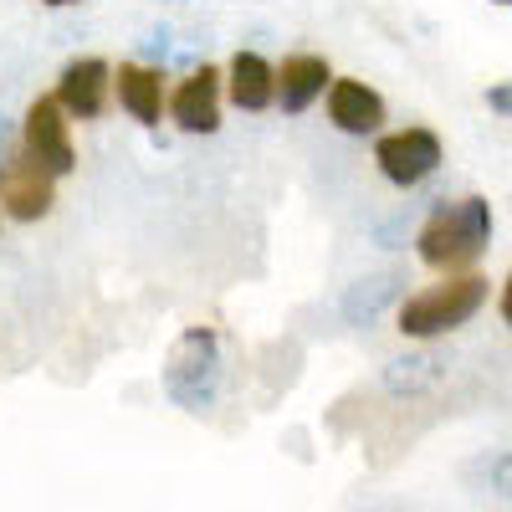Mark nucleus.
Returning <instances> with one entry per match:
<instances>
[{
	"instance_id": "1",
	"label": "nucleus",
	"mask_w": 512,
	"mask_h": 512,
	"mask_svg": "<svg viewBox=\"0 0 512 512\" xmlns=\"http://www.w3.org/2000/svg\"><path fill=\"white\" fill-rule=\"evenodd\" d=\"M487 241H492V200L487 195H461V200H441L431 216H425L415 251H420L425 267L456 277L487 251Z\"/></svg>"
},
{
	"instance_id": "2",
	"label": "nucleus",
	"mask_w": 512,
	"mask_h": 512,
	"mask_svg": "<svg viewBox=\"0 0 512 512\" xmlns=\"http://www.w3.org/2000/svg\"><path fill=\"white\" fill-rule=\"evenodd\" d=\"M487 297H492V282L477 277V272H456V277H441L431 287H420L410 292L400 313H395V328L405 338H415V344H425V338H441L461 323H472L482 308H487Z\"/></svg>"
},
{
	"instance_id": "3",
	"label": "nucleus",
	"mask_w": 512,
	"mask_h": 512,
	"mask_svg": "<svg viewBox=\"0 0 512 512\" xmlns=\"http://www.w3.org/2000/svg\"><path fill=\"white\" fill-rule=\"evenodd\" d=\"M221 390V338L210 323H195L175 338L164 359V395L190 415H205Z\"/></svg>"
},
{
	"instance_id": "4",
	"label": "nucleus",
	"mask_w": 512,
	"mask_h": 512,
	"mask_svg": "<svg viewBox=\"0 0 512 512\" xmlns=\"http://www.w3.org/2000/svg\"><path fill=\"white\" fill-rule=\"evenodd\" d=\"M446 159V144L436 128H425V123H410V128H395V134H379L374 139V164H379V175L400 185V190H415L425 185L441 169Z\"/></svg>"
},
{
	"instance_id": "5",
	"label": "nucleus",
	"mask_w": 512,
	"mask_h": 512,
	"mask_svg": "<svg viewBox=\"0 0 512 512\" xmlns=\"http://www.w3.org/2000/svg\"><path fill=\"white\" fill-rule=\"evenodd\" d=\"M21 149L41 164V169H52V175H72L77 169V144H72V118L57 108V98H36L21 118Z\"/></svg>"
},
{
	"instance_id": "6",
	"label": "nucleus",
	"mask_w": 512,
	"mask_h": 512,
	"mask_svg": "<svg viewBox=\"0 0 512 512\" xmlns=\"http://www.w3.org/2000/svg\"><path fill=\"white\" fill-rule=\"evenodd\" d=\"M0 205H6L11 221H41L52 216L57 205V175L41 169L26 149H16L6 164H0Z\"/></svg>"
},
{
	"instance_id": "7",
	"label": "nucleus",
	"mask_w": 512,
	"mask_h": 512,
	"mask_svg": "<svg viewBox=\"0 0 512 512\" xmlns=\"http://www.w3.org/2000/svg\"><path fill=\"white\" fill-rule=\"evenodd\" d=\"M57 108L67 118H82V123H93L108 113V98H113V67L103 57H72L57 77Z\"/></svg>"
},
{
	"instance_id": "8",
	"label": "nucleus",
	"mask_w": 512,
	"mask_h": 512,
	"mask_svg": "<svg viewBox=\"0 0 512 512\" xmlns=\"http://www.w3.org/2000/svg\"><path fill=\"white\" fill-rule=\"evenodd\" d=\"M221 93H226V77L216 67H195L190 77L175 82V93H169V118L175 128L185 134H216L221 128Z\"/></svg>"
},
{
	"instance_id": "9",
	"label": "nucleus",
	"mask_w": 512,
	"mask_h": 512,
	"mask_svg": "<svg viewBox=\"0 0 512 512\" xmlns=\"http://www.w3.org/2000/svg\"><path fill=\"white\" fill-rule=\"evenodd\" d=\"M384 98L369 88V82H359V77H333L328 82V123L338 128V134H359V139H369V134H379L384 128Z\"/></svg>"
},
{
	"instance_id": "10",
	"label": "nucleus",
	"mask_w": 512,
	"mask_h": 512,
	"mask_svg": "<svg viewBox=\"0 0 512 512\" xmlns=\"http://www.w3.org/2000/svg\"><path fill=\"white\" fill-rule=\"evenodd\" d=\"M328 82H333L328 57H318V52H292V57H282V62H277V108H287V113L313 108L318 98H328Z\"/></svg>"
},
{
	"instance_id": "11",
	"label": "nucleus",
	"mask_w": 512,
	"mask_h": 512,
	"mask_svg": "<svg viewBox=\"0 0 512 512\" xmlns=\"http://www.w3.org/2000/svg\"><path fill=\"white\" fill-rule=\"evenodd\" d=\"M113 98L123 103V113L154 128L164 118V72L149 62H118L113 67Z\"/></svg>"
},
{
	"instance_id": "12",
	"label": "nucleus",
	"mask_w": 512,
	"mask_h": 512,
	"mask_svg": "<svg viewBox=\"0 0 512 512\" xmlns=\"http://www.w3.org/2000/svg\"><path fill=\"white\" fill-rule=\"evenodd\" d=\"M226 98L241 113H267L277 103V67L262 52H236L226 67Z\"/></svg>"
},
{
	"instance_id": "13",
	"label": "nucleus",
	"mask_w": 512,
	"mask_h": 512,
	"mask_svg": "<svg viewBox=\"0 0 512 512\" xmlns=\"http://www.w3.org/2000/svg\"><path fill=\"white\" fill-rule=\"evenodd\" d=\"M487 108L512 118V82H492V88H487Z\"/></svg>"
},
{
	"instance_id": "14",
	"label": "nucleus",
	"mask_w": 512,
	"mask_h": 512,
	"mask_svg": "<svg viewBox=\"0 0 512 512\" xmlns=\"http://www.w3.org/2000/svg\"><path fill=\"white\" fill-rule=\"evenodd\" d=\"M16 149H21V139L11 134V118H0V164H6Z\"/></svg>"
},
{
	"instance_id": "15",
	"label": "nucleus",
	"mask_w": 512,
	"mask_h": 512,
	"mask_svg": "<svg viewBox=\"0 0 512 512\" xmlns=\"http://www.w3.org/2000/svg\"><path fill=\"white\" fill-rule=\"evenodd\" d=\"M497 313H502V323L512 328V272L502 277V292H497Z\"/></svg>"
},
{
	"instance_id": "16",
	"label": "nucleus",
	"mask_w": 512,
	"mask_h": 512,
	"mask_svg": "<svg viewBox=\"0 0 512 512\" xmlns=\"http://www.w3.org/2000/svg\"><path fill=\"white\" fill-rule=\"evenodd\" d=\"M41 6H52V11H62V6H77V0H41Z\"/></svg>"
},
{
	"instance_id": "17",
	"label": "nucleus",
	"mask_w": 512,
	"mask_h": 512,
	"mask_svg": "<svg viewBox=\"0 0 512 512\" xmlns=\"http://www.w3.org/2000/svg\"><path fill=\"white\" fill-rule=\"evenodd\" d=\"M492 6H512V0H492Z\"/></svg>"
}]
</instances>
